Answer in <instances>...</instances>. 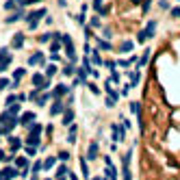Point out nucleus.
<instances>
[{
  "instance_id": "8",
  "label": "nucleus",
  "mask_w": 180,
  "mask_h": 180,
  "mask_svg": "<svg viewBox=\"0 0 180 180\" xmlns=\"http://www.w3.org/2000/svg\"><path fill=\"white\" fill-rule=\"evenodd\" d=\"M22 41H24L22 35H15V37H13V46H15V48H22Z\"/></svg>"
},
{
  "instance_id": "19",
  "label": "nucleus",
  "mask_w": 180,
  "mask_h": 180,
  "mask_svg": "<svg viewBox=\"0 0 180 180\" xmlns=\"http://www.w3.org/2000/svg\"><path fill=\"white\" fill-rule=\"evenodd\" d=\"M93 180H100V178H93Z\"/></svg>"
},
{
  "instance_id": "5",
  "label": "nucleus",
  "mask_w": 180,
  "mask_h": 180,
  "mask_svg": "<svg viewBox=\"0 0 180 180\" xmlns=\"http://www.w3.org/2000/svg\"><path fill=\"white\" fill-rule=\"evenodd\" d=\"M119 50H122V52H130V50H133V43H130V41H124V43L119 46Z\"/></svg>"
},
{
  "instance_id": "11",
  "label": "nucleus",
  "mask_w": 180,
  "mask_h": 180,
  "mask_svg": "<svg viewBox=\"0 0 180 180\" xmlns=\"http://www.w3.org/2000/svg\"><path fill=\"white\" fill-rule=\"evenodd\" d=\"M15 5H17V0H9V2L5 5V9H7V11H11V9H13Z\"/></svg>"
},
{
  "instance_id": "12",
  "label": "nucleus",
  "mask_w": 180,
  "mask_h": 180,
  "mask_svg": "<svg viewBox=\"0 0 180 180\" xmlns=\"http://www.w3.org/2000/svg\"><path fill=\"white\" fill-rule=\"evenodd\" d=\"M33 117H35V115L28 113V115H24V117H22V122H24V124H28V122H33Z\"/></svg>"
},
{
  "instance_id": "13",
  "label": "nucleus",
  "mask_w": 180,
  "mask_h": 180,
  "mask_svg": "<svg viewBox=\"0 0 180 180\" xmlns=\"http://www.w3.org/2000/svg\"><path fill=\"white\" fill-rule=\"evenodd\" d=\"M100 48H102V50H111V43H107V41H100Z\"/></svg>"
},
{
  "instance_id": "9",
  "label": "nucleus",
  "mask_w": 180,
  "mask_h": 180,
  "mask_svg": "<svg viewBox=\"0 0 180 180\" xmlns=\"http://www.w3.org/2000/svg\"><path fill=\"white\" fill-rule=\"evenodd\" d=\"M72 119H74V111H67V113H65V117H63V124L67 126V124H69Z\"/></svg>"
},
{
  "instance_id": "16",
  "label": "nucleus",
  "mask_w": 180,
  "mask_h": 180,
  "mask_svg": "<svg viewBox=\"0 0 180 180\" xmlns=\"http://www.w3.org/2000/svg\"><path fill=\"white\" fill-rule=\"evenodd\" d=\"M171 15H174V17H180V7H176V9L171 11Z\"/></svg>"
},
{
  "instance_id": "18",
  "label": "nucleus",
  "mask_w": 180,
  "mask_h": 180,
  "mask_svg": "<svg viewBox=\"0 0 180 180\" xmlns=\"http://www.w3.org/2000/svg\"><path fill=\"white\" fill-rule=\"evenodd\" d=\"M72 72H74V67H72V65H69V67H65V69H63V74H67V76H69V74H72Z\"/></svg>"
},
{
  "instance_id": "4",
  "label": "nucleus",
  "mask_w": 180,
  "mask_h": 180,
  "mask_svg": "<svg viewBox=\"0 0 180 180\" xmlns=\"http://www.w3.org/2000/svg\"><path fill=\"white\" fill-rule=\"evenodd\" d=\"M67 141H69V143H74V141H76V126H72V128H69V135H67Z\"/></svg>"
},
{
  "instance_id": "7",
  "label": "nucleus",
  "mask_w": 180,
  "mask_h": 180,
  "mask_svg": "<svg viewBox=\"0 0 180 180\" xmlns=\"http://www.w3.org/2000/svg\"><path fill=\"white\" fill-rule=\"evenodd\" d=\"M61 109H63V104H61V102H54V104H52V109H50V113H52V115H57Z\"/></svg>"
},
{
  "instance_id": "15",
  "label": "nucleus",
  "mask_w": 180,
  "mask_h": 180,
  "mask_svg": "<svg viewBox=\"0 0 180 180\" xmlns=\"http://www.w3.org/2000/svg\"><path fill=\"white\" fill-rule=\"evenodd\" d=\"M59 159H61V161H67V159H69V154H67V152H61V154H59Z\"/></svg>"
},
{
  "instance_id": "1",
  "label": "nucleus",
  "mask_w": 180,
  "mask_h": 180,
  "mask_svg": "<svg viewBox=\"0 0 180 180\" xmlns=\"http://www.w3.org/2000/svg\"><path fill=\"white\" fill-rule=\"evenodd\" d=\"M41 15H46V9H39V11L31 13V17H28V28H35V26H37V20H39Z\"/></svg>"
},
{
  "instance_id": "3",
  "label": "nucleus",
  "mask_w": 180,
  "mask_h": 180,
  "mask_svg": "<svg viewBox=\"0 0 180 180\" xmlns=\"http://www.w3.org/2000/svg\"><path fill=\"white\" fill-rule=\"evenodd\" d=\"M113 137H115V141H119V139H124V130H122V128L119 126H113Z\"/></svg>"
},
{
  "instance_id": "10",
  "label": "nucleus",
  "mask_w": 180,
  "mask_h": 180,
  "mask_svg": "<svg viewBox=\"0 0 180 180\" xmlns=\"http://www.w3.org/2000/svg\"><path fill=\"white\" fill-rule=\"evenodd\" d=\"M96 154H98V145L93 143V145H91V150H89V159H96Z\"/></svg>"
},
{
  "instance_id": "6",
  "label": "nucleus",
  "mask_w": 180,
  "mask_h": 180,
  "mask_svg": "<svg viewBox=\"0 0 180 180\" xmlns=\"http://www.w3.org/2000/svg\"><path fill=\"white\" fill-rule=\"evenodd\" d=\"M54 163H57V159H54V156H50V159L46 161V165H43V169H52V167H54Z\"/></svg>"
},
{
  "instance_id": "14",
  "label": "nucleus",
  "mask_w": 180,
  "mask_h": 180,
  "mask_svg": "<svg viewBox=\"0 0 180 180\" xmlns=\"http://www.w3.org/2000/svg\"><path fill=\"white\" fill-rule=\"evenodd\" d=\"M17 167H22V169L26 167V159H17Z\"/></svg>"
},
{
  "instance_id": "17",
  "label": "nucleus",
  "mask_w": 180,
  "mask_h": 180,
  "mask_svg": "<svg viewBox=\"0 0 180 180\" xmlns=\"http://www.w3.org/2000/svg\"><path fill=\"white\" fill-rule=\"evenodd\" d=\"M54 72H57V67H54V65H50V67H48V76H52Z\"/></svg>"
},
{
  "instance_id": "2",
  "label": "nucleus",
  "mask_w": 180,
  "mask_h": 180,
  "mask_svg": "<svg viewBox=\"0 0 180 180\" xmlns=\"http://www.w3.org/2000/svg\"><path fill=\"white\" fill-rule=\"evenodd\" d=\"M28 63H31V65H43V54H41V52H35Z\"/></svg>"
}]
</instances>
